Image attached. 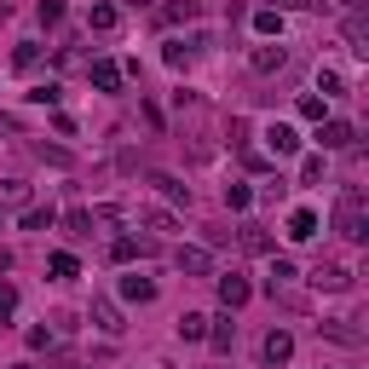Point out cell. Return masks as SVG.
Returning a JSON list of instances; mask_svg holds the SVG:
<instances>
[{
  "label": "cell",
  "instance_id": "d590c367",
  "mask_svg": "<svg viewBox=\"0 0 369 369\" xmlns=\"http://www.w3.org/2000/svg\"><path fill=\"white\" fill-rule=\"evenodd\" d=\"M283 6H289V12H312L317 0H277V12H283Z\"/></svg>",
  "mask_w": 369,
  "mask_h": 369
},
{
  "label": "cell",
  "instance_id": "1f68e13d",
  "mask_svg": "<svg viewBox=\"0 0 369 369\" xmlns=\"http://www.w3.org/2000/svg\"><path fill=\"white\" fill-rule=\"evenodd\" d=\"M300 116L306 121H323V99H317V92H300Z\"/></svg>",
  "mask_w": 369,
  "mask_h": 369
},
{
  "label": "cell",
  "instance_id": "ffe728a7",
  "mask_svg": "<svg viewBox=\"0 0 369 369\" xmlns=\"http://www.w3.org/2000/svg\"><path fill=\"white\" fill-rule=\"evenodd\" d=\"M179 335H184V341H202V335H208V317H202V312H184V317H179Z\"/></svg>",
  "mask_w": 369,
  "mask_h": 369
},
{
  "label": "cell",
  "instance_id": "cb8c5ba5",
  "mask_svg": "<svg viewBox=\"0 0 369 369\" xmlns=\"http://www.w3.org/2000/svg\"><path fill=\"white\" fill-rule=\"evenodd\" d=\"M138 219H145V225L156 231V237H173V214H162V208H145Z\"/></svg>",
  "mask_w": 369,
  "mask_h": 369
},
{
  "label": "cell",
  "instance_id": "5b68a950",
  "mask_svg": "<svg viewBox=\"0 0 369 369\" xmlns=\"http://www.w3.org/2000/svg\"><path fill=\"white\" fill-rule=\"evenodd\" d=\"M265 150H271V156H294V150H300V133H294L289 121H271V127H265Z\"/></svg>",
  "mask_w": 369,
  "mask_h": 369
},
{
  "label": "cell",
  "instance_id": "7c38bea8",
  "mask_svg": "<svg viewBox=\"0 0 369 369\" xmlns=\"http://www.w3.org/2000/svg\"><path fill=\"white\" fill-rule=\"evenodd\" d=\"M289 237H294V243H312V237H317V214H312V208H294V214H289Z\"/></svg>",
  "mask_w": 369,
  "mask_h": 369
},
{
  "label": "cell",
  "instance_id": "d6986e66",
  "mask_svg": "<svg viewBox=\"0 0 369 369\" xmlns=\"http://www.w3.org/2000/svg\"><path fill=\"white\" fill-rule=\"evenodd\" d=\"M254 29H260V35H283V12H277V6H260V12H254Z\"/></svg>",
  "mask_w": 369,
  "mask_h": 369
},
{
  "label": "cell",
  "instance_id": "9a60e30c",
  "mask_svg": "<svg viewBox=\"0 0 369 369\" xmlns=\"http://www.w3.org/2000/svg\"><path fill=\"white\" fill-rule=\"evenodd\" d=\"M150 184H156V191H162L167 202H191V184H179L173 173H150Z\"/></svg>",
  "mask_w": 369,
  "mask_h": 369
},
{
  "label": "cell",
  "instance_id": "ac0fdd59",
  "mask_svg": "<svg viewBox=\"0 0 369 369\" xmlns=\"http://www.w3.org/2000/svg\"><path fill=\"white\" fill-rule=\"evenodd\" d=\"M202 341H214V352H231V341H237L231 317H225V323H208V335H202Z\"/></svg>",
  "mask_w": 369,
  "mask_h": 369
},
{
  "label": "cell",
  "instance_id": "44dd1931",
  "mask_svg": "<svg viewBox=\"0 0 369 369\" xmlns=\"http://www.w3.org/2000/svg\"><path fill=\"white\" fill-rule=\"evenodd\" d=\"M87 29L110 35V29H116V6H92V12H87Z\"/></svg>",
  "mask_w": 369,
  "mask_h": 369
},
{
  "label": "cell",
  "instance_id": "9c48e42d",
  "mask_svg": "<svg viewBox=\"0 0 369 369\" xmlns=\"http://www.w3.org/2000/svg\"><path fill=\"white\" fill-rule=\"evenodd\" d=\"M294 277H300V271H294V260H271L265 289H271V294H289V289H294Z\"/></svg>",
  "mask_w": 369,
  "mask_h": 369
},
{
  "label": "cell",
  "instance_id": "8d00e7d4",
  "mask_svg": "<svg viewBox=\"0 0 369 369\" xmlns=\"http://www.w3.org/2000/svg\"><path fill=\"white\" fill-rule=\"evenodd\" d=\"M0 271H12V254H6V248H0Z\"/></svg>",
  "mask_w": 369,
  "mask_h": 369
},
{
  "label": "cell",
  "instance_id": "2e32d148",
  "mask_svg": "<svg viewBox=\"0 0 369 369\" xmlns=\"http://www.w3.org/2000/svg\"><path fill=\"white\" fill-rule=\"evenodd\" d=\"M237 243H243L248 254H271V237H265V225H243V231H237Z\"/></svg>",
  "mask_w": 369,
  "mask_h": 369
},
{
  "label": "cell",
  "instance_id": "f35d334b",
  "mask_svg": "<svg viewBox=\"0 0 369 369\" xmlns=\"http://www.w3.org/2000/svg\"><path fill=\"white\" fill-rule=\"evenodd\" d=\"M6 127H12V121H6V116H0V133H6Z\"/></svg>",
  "mask_w": 369,
  "mask_h": 369
},
{
  "label": "cell",
  "instance_id": "277c9868",
  "mask_svg": "<svg viewBox=\"0 0 369 369\" xmlns=\"http://www.w3.org/2000/svg\"><path fill=\"white\" fill-rule=\"evenodd\" d=\"M248 64H254V75H277V70H289V46H283V40H277V46L265 40V46H254Z\"/></svg>",
  "mask_w": 369,
  "mask_h": 369
},
{
  "label": "cell",
  "instance_id": "8fae6325",
  "mask_svg": "<svg viewBox=\"0 0 369 369\" xmlns=\"http://www.w3.org/2000/svg\"><path fill=\"white\" fill-rule=\"evenodd\" d=\"M92 323H99L104 335H121V329H127L121 312H116V300H92Z\"/></svg>",
  "mask_w": 369,
  "mask_h": 369
},
{
  "label": "cell",
  "instance_id": "d4e9b609",
  "mask_svg": "<svg viewBox=\"0 0 369 369\" xmlns=\"http://www.w3.org/2000/svg\"><path fill=\"white\" fill-rule=\"evenodd\" d=\"M53 277H58V283H70V277H81V260H75V254H53Z\"/></svg>",
  "mask_w": 369,
  "mask_h": 369
},
{
  "label": "cell",
  "instance_id": "603a6c76",
  "mask_svg": "<svg viewBox=\"0 0 369 369\" xmlns=\"http://www.w3.org/2000/svg\"><path fill=\"white\" fill-rule=\"evenodd\" d=\"M64 225H70V237H92V214H87V208H70Z\"/></svg>",
  "mask_w": 369,
  "mask_h": 369
},
{
  "label": "cell",
  "instance_id": "52a82bcc",
  "mask_svg": "<svg viewBox=\"0 0 369 369\" xmlns=\"http://www.w3.org/2000/svg\"><path fill=\"white\" fill-rule=\"evenodd\" d=\"M317 145L323 150H352V127L346 121H317Z\"/></svg>",
  "mask_w": 369,
  "mask_h": 369
},
{
  "label": "cell",
  "instance_id": "d6a6232c",
  "mask_svg": "<svg viewBox=\"0 0 369 369\" xmlns=\"http://www.w3.org/2000/svg\"><path fill=\"white\" fill-rule=\"evenodd\" d=\"M12 306H18V289L6 283V277H0V317H12Z\"/></svg>",
  "mask_w": 369,
  "mask_h": 369
},
{
  "label": "cell",
  "instance_id": "7402d4cb",
  "mask_svg": "<svg viewBox=\"0 0 369 369\" xmlns=\"http://www.w3.org/2000/svg\"><path fill=\"white\" fill-rule=\"evenodd\" d=\"M53 208H23V231H53Z\"/></svg>",
  "mask_w": 369,
  "mask_h": 369
},
{
  "label": "cell",
  "instance_id": "ab89813d",
  "mask_svg": "<svg viewBox=\"0 0 369 369\" xmlns=\"http://www.w3.org/2000/svg\"><path fill=\"white\" fill-rule=\"evenodd\" d=\"M12 369H35V363H12Z\"/></svg>",
  "mask_w": 369,
  "mask_h": 369
},
{
  "label": "cell",
  "instance_id": "484cf974",
  "mask_svg": "<svg viewBox=\"0 0 369 369\" xmlns=\"http://www.w3.org/2000/svg\"><path fill=\"white\" fill-rule=\"evenodd\" d=\"M138 248H145L138 237H116V243H110V260H116V265H127V260H133Z\"/></svg>",
  "mask_w": 369,
  "mask_h": 369
},
{
  "label": "cell",
  "instance_id": "4fadbf2b",
  "mask_svg": "<svg viewBox=\"0 0 369 369\" xmlns=\"http://www.w3.org/2000/svg\"><path fill=\"white\" fill-rule=\"evenodd\" d=\"M87 75H92V87H99V92H116V87H121V64H110V58H99Z\"/></svg>",
  "mask_w": 369,
  "mask_h": 369
},
{
  "label": "cell",
  "instance_id": "4dcf8cb0",
  "mask_svg": "<svg viewBox=\"0 0 369 369\" xmlns=\"http://www.w3.org/2000/svg\"><path fill=\"white\" fill-rule=\"evenodd\" d=\"M46 29H53V23H64V0H40V12H35Z\"/></svg>",
  "mask_w": 369,
  "mask_h": 369
},
{
  "label": "cell",
  "instance_id": "8992f818",
  "mask_svg": "<svg viewBox=\"0 0 369 369\" xmlns=\"http://www.w3.org/2000/svg\"><path fill=\"white\" fill-rule=\"evenodd\" d=\"M248 277H237V271H231V277H219V300H225V312H237V306H248Z\"/></svg>",
  "mask_w": 369,
  "mask_h": 369
},
{
  "label": "cell",
  "instance_id": "74e56055",
  "mask_svg": "<svg viewBox=\"0 0 369 369\" xmlns=\"http://www.w3.org/2000/svg\"><path fill=\"white\" fill-rule=\"evenodd\" d=\"M58 369H81V363H75V358H64V363H58Z\"/></svg>",
  "mask_w": 369,
  "mask_h": 369
},
{
  "label": "cell",
  "instance_id": "83f0119b",
  "mask_svg": "<svg viewBox=\"0 0 369 369\" xmlns=\"http://www.w3.org/2000/svg\"><path fill=\"white\" fill-rule=\"evenodd\" d=\"M35 64H40V46H29V40H23V46H18V53H12V70H23V75H29Z\"/></svg>",
  "mask_w": 369,
  "mask_h": 369
},
{
  "label": "cell",
  "instance_id": "30bf717a",
  "mask_svg": "<svg viewBox=\"0 0 369 369\" xmlns=\"http://www.w3.org/2000/svg\"><path fill=\"white\" fill-rule=\"evenodd\" d=\"M121 294L138 300V306H150V300H156V283H150V277H138V271H127V277H121Z\"/></svg>",
  "mask_w": 369,
  "mask_h": 369
},
{
  "label": "cell",
  "instance_id": "f546056e",
  "mask_svg": "<svg viewBox=\"0 0 369 369\" xmlns=\"http://www.w3.org/2000/svg\"><path fill=\"white\" fill-rule=\"evenodd\" d=\"M248 202H254V191H248V184H225V208H237V214H243Z\"/></svg>",
  "mask_w": 369,
  "mask_h": 369
},
{
  "label": "cell",
  "instance_id": "60d3db41",
  "mask_svg": "<svg viewBox=\"0 0 369 369\" xmlns=\"http://www.w3.org/2000/svg\"><path fill=\"white\" fill-rule=\"evenodd\" d=\"M127 6H145V0H127Z\"/></svg>",
  "mask_w": 369,
  "mask_h": 369
},
{
  "label": "cell",
  "instance_id": "e575fe53",
  "mask_svg": "<svg viewBox=\"0 0 369 369\" xmlns=\"http://www.w3.org/2000/svg\"><path fill=\"white\" fill-rule=\"evenodd\" d=\"M317 87H323V92H346V81H341L335 70H323V75H317Z\"/></svg>",
  "mask_w": 369,
  "mask_h": 369
},
{
  "label": "cell",
  "instance_id": "3957f363",
  "mask_svg": "<svg viewBox=\"0 0 369 369\" xmlns=\"http://www.w3.org/2000/svg\"><path fill=\"white\" fill-rule=\"evenodd\" d=\"M260 358H265L271 369H283V363L294 358V335H289V329H271V335L260 341Z\"/></svg>",
  "mask_w": 369,
  "mask_h": 369
},
{
  "label": "cell",
  "instance_id": "6da1fadb",
  "mask_svg": "<svg viewBox=\"0 0 369 369\" xmlns=\"http://www.w3.org/2000/svg\"><path fill=\"white\" fill-rule=\"evenodd\" d=\"M335 231H341L346 243H363V237H369V208H363V191H358V184H346L341 202H335Z\"/></svg>",
  "mask_w": 369,
  "mask_h": 369
},
{
  "label": "cell",
  "instance_id": "f1b7e54d",
  "mask_svg": "<svg viewBox=\"0 0 369 369\" xmlns=\"http://www.w3.org/2000/svg\"><path fill=\"white\" fill-rule=\"evenodd\" d=\"M179 271H197V277H202V271H208V254H202V248H179Z\"/></svg>",
  "mask_w": 369,
  "mask_h": 369
},
{
  "label": "cell",
  "instance_id": "7a4b0ae2",
  "mask_svg": "<svg viewBox=\"0 0 369 369\" xmlns=\"http://www.w3.org/2000/svg\"><path fill=\"white\" fill-rule=\"evenodd\" d=\"M312 289H329V294H346V289H352V271H346L341 260H323V265L312 271Z\"/></svg>",
  "mask_w": 369,
  "mask_h": 369
},
{
  "label": "cell",
  "instance_id": "e0dca14e",
  "mask_svg": "<svg viewBox=\"0 0 369 369\" xmlns=\"http://www.w3.org/2000/svg\"><path fill=\"white\" fill-rule=\"evenodd\" d=\"M0 202H6V208H23V202H29V184H23V179H0Z\"/></svg>",
  "mask_w": 369,
  "mask_h": 369
},
{
  "label": "cell",
  "instance_id": "836d02e7",
  "mask_svg": "<svg viewBox=\"0 0 369 369\" xmlns=\"http://www.w3.org/2000/svg\"><path fill=\"white\" fill-rule=\"evenodd\" d=\"M300 179H306V184H317V179H323V156H306V167H300Z\"/></svg>",
  "mask_w": 369,
  "mask_h": 369
},
{
  "label": "cell",
  "instance_id": "5bb4252c",
  "mask_svg": "<svg viewBox=\"0 0 369 369\" xmlns=\"http://www.w3.org/2000/svg\"><path fill=\"white\" fill-rule=\"evenodd\" d=\"M346 40H352L358 58H369V23H363V12H346Z\"/></svg>",
  "mask_w": 369,
  "mask_h": 369
},
{
  "label": "cell",
  "instance_id": "ba28073f",
  "mask_svg": "<svg viewBox=\"0 0 369 369\" xmlns=\"http://www.w3.org/2000/svg\"><path fill=\"white\" fill-rule=\"evenodd\" d=\"M317 335H329L341 346H363V329H352V317H335V323H317Z\"/></svg>",
  "mask_w": 369,
  "mask_h": 369
},
{
  "label": "cell",
  "instance_id": "4316f807",
  "mask_svg": "<svg viewBox=\"0 0 369 369\" xmlns=\"http://www.w3.org/2000/svg\"><path fill=\"white\" fill-rule=\"evenodd\" d=\"M162 58H167V70H184V64H191V46H184V40H167Z\"/></svg>",
  "mask_w": 369,
  "mask_h": 369
}]
</instances>
